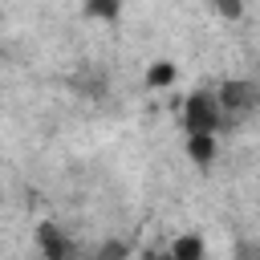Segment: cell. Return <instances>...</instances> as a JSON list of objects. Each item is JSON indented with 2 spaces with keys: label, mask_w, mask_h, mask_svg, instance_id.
Wrapping results in <instances>:
<instances>
[{
  "label": "cell",
  "mask_w": 260,
  "mask_h": 260,
  "mask_svg": "<svg viewBox=\"0 0 260 260\" xmlns=\"http://www.w3.org/2000/svg\"><path fill=\"white\" fill-rule=\"evenodd\" d=\"M171 256H175V260H203L207 248H203V240H199L195 232H187V236H179V240L171 244Z\"/></svg>",
  "instance_id": "4"
},
{
  "label": "cell",
  "mask_w": 260,
  "mask_h": 260,
  "mask_svg": "<svg viewBox=\"0 0 260 260\" xmlns=\"http://www.w3.org/2000/svg\"><path fill=\"white\" fill-rule=\"evenodd\" d=\"M85 8H89V16H118L122 0H89Z\"/></svg>",
  "instance_id": "7"
},
{
  "label": "cell",
  "mask_w": 260,
  "mask_h": 260,
  "mask_svg": "<svg viewBox=\"0 0 260 260\" xmlns=\"http://www.w3.org/2000/svg\"><path fill=\"white\" fill-rule=\"evenodd\" d=\"M146 260H154V256H146Z\"/></svg>",
  "instance_id": "9"
},
{
  "label": "cell",
  "mask_w": 260,
  "mask_h": 260,
  "mask_svg": "<svg viewBox=\"0 0 260 260\" xmlns=\"http://www.w3.org/2000/svg\"><path fill=\"white\" fill-rule=\"evenodd\" d=\"M187 154H191L199 167H207L211 154H215V134H187Z\"/></svg>",
  "instance_id": "5"
},
{
  "label": "cell",
  "mask_w": 260,
  "mask_h": 260,
  "mask_svg": "<svg viewBox=\"0 0 260 260\" xmlns=\"http://www.w3.org/2000/svg\"><path fill=\"white\" fill-rule=\"evenodd\" d=\"M37 244L49 260H73V240L57 228V223H41L37 228Z\"/></svg>",
  "instance_id": "2"
},
{
  "label": "cell",
  "mask_w": 260,
  "mask_h": 260,
  "mask_svg": "<svg viewBox=\"0 0 260 260\" xmlns=\"http://www.w3.org/2000/svg\"><path fill=\"white\" fill-rule=\"evenodd\" d=\"M223 122V110H219V98L207 93V89H195L183 106V126L187 134H215Z\"/></svg>",
  "instance_id": "1"
},
{
  "label": "cell",
  "mask_w": 260,
  "mask_h": 260,
  "mask_svg": "<svg viewBox=\"0 0 260 260\" xmlns=\"http://www.w3.org/2000/svg\"><path fill=\"white\" fill-rule=\"evenodd\" d=\"M219 12L223 16H240V0H219Z\"/></svg>",
  "instance_id": "8"
},
{
  "label": "cell",
  "mask_w": 260,
  "mask_h": 260,
  "mask_svg": "<svg viewBox=\"0 0 260 260\" xmlns=\"http://www.w3.org/2000/svg\"><path fill=\"white\" fill-rule=\"evenodd\" d=\"M252 106V81H228L219 89V110H248Z\"/></svg>",
  "instance_id": "3"
},
{
  "label": "cell",
  "mask_w": 260,
  "mask_h": 260,
  "mask_svg": "<svg viewBox=\"0 0 260 260\" xmlns=\"http://www.w3.org/2000/svg\"><path fill=\"white\" fill-rule=\"evenodd\" d=\"M175 73H179V69H175L171 61H154V65L146 69V85H150V89H158V85H171V81H175Z\"/></svg>",
  "instance_id": "6"
}]
</instances>
